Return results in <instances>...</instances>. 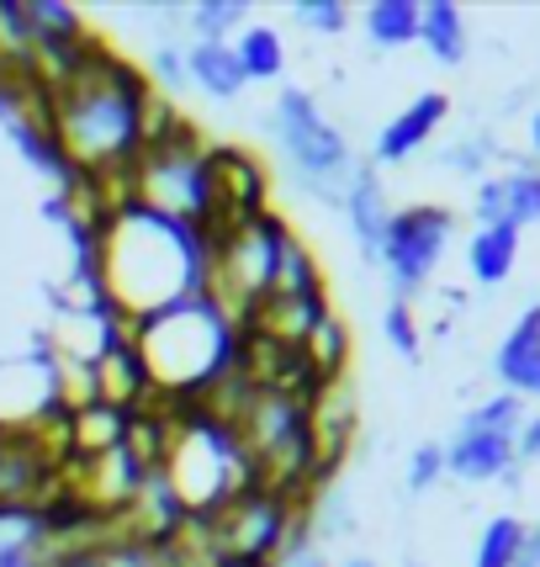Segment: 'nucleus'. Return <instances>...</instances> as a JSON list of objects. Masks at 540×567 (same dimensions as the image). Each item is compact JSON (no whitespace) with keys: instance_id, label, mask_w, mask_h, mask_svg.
<instances>
[{"instance_id":"nucleus-12","label":"nucleus","mask_w":540,"mask_h":567,"mask_svg":"<svg viewBox=\"0 0 540 567\" xmlns=\"http://www.w3.org/2000/svg\"><path fill=\"white\" fill-rule=\"evenodd\" d=\"M186 80H191V91L212 101L245 96V70L228 43H186Z\"/></svg>"},{"instance_id":"nucleus-27","label":"nucleus","mask_w":540,"mask_h":567,"mask_svg":"<svg viewBox=\"0 0 540 567\" xmlns=\"http://www.w3.org/2000/svg\"><path fill=\"white\" fill-rule=\"evenodd\" d=\"M482 159H488V144H461V148L445 154V165H461V171H477Z\"/></svg>"},{"instance_id":"nucleus-1","label":"nucleus","mask_w":540,"mask_h":567,"mask_svg":"<svg viewBox=\"0 0 540 567\" xmlns=\"http://www.w3.org/2000/svg\"><path fill=\"white\" fill-rule=\"evenodd\" d=\"M201 276H207V234L201 228L159 218L138 202L106 213L96 239V281L112 319H123L127 329L159 319V313L201 297Z\"/></svg>"},{"instance_id":"nucleus-20","label":"nucleus","mask_w":540,"mask_h":567,"mask_svg":"<svg viewBox=\"0 0 540 567\" xmlns=\"http://www.w3.org/2000/svg\"><path fill=\"white\" fill-rule=\"evenodd\" d=\"M366 32L376 49H403L418 38V6L414 0H371L366 6Z\"/></svg>"},{"instance_id":"nucleus-7","label":"nucleus","mask_w":540,"mask_h":567,"mask_svg":"<svg viewBox=\"0 0 540 567\" xmlns=\"http://www.w3.org/2000/svg\"><path fill=\"white\" fill-rule=\"evenodd\" d=\"M450 228H456V218H450L445 207H429V202L403 207V213L387 218V234H382L376 260H382V271L393 276L397 302H403L408 292H418V287L435 276L445 245H450Z\"/></svg>"},{"instance_id":"nucleus-26","label":"nucleus","mask_w":540,"mask_h":567,"mask_svg":"<svg viewBox=\"0 0 540 567\" xmlns=\"http://www.w3.org/2000/svg\"><path fill=\"white\" fill-rule=\"evenodd\" d=\"M445 472V445H418L414 462H408V488H429Z\"/></svg>"},{"instance_id":"nucleus-5","label":"nucleus","mask_w":540,"mask_h":567,"mask_svg":"<svg viewBox=\"0 0 540 567\" xmlns=\"http://www.w3.org/2000/svg\"><path fill=\"white\" fill-rule=\"evenodd\" d=\"M292 223L260 213V218L222 228L207 239V276H201V297L218 308L233 329H245L249 313L266 302L270 276H276V255L287 245Z\"/></svg>"},{"instance_id":"nucleus-29","label":"nucleus","mask_w":540,"mask_h":567,"mask_svg":"<svg viewBox=\"0 0 540 567\" xmlns=\"http://www.w3.org/2000/svg\"><path fill=\"white\" fill-rule=\"evenodd\" d=\"M515 567H540V525L525 530V546H519V563Z\"/></svg>"},{"instance_id":"nucleus-19","label":"nucleus","mask_w":540,"mask_h":567,"mask_svg":"<svg viewBox=\"0 0 540 567\" xmlns=\"http://www.w3.org/2000/svg\"><path fill=\"white\" fill-rule=\"evenodd\" d=\"M186 27H191V43H233L239 27H249V6L245 0H197L186 6Z\"/></svg>"},{"instance_id":"nucleus-3","label":"nucleus","mask_w":540,"mask_h":567,"mask_svg":"<svg viewBox=\"0 0 540 567\" xmlns=\"http://www.w3.org/2000/svg\"><path fill=\"white\" fill-rule=\"evenodd\" d=\"M127 340L138 350L148 382H154V398L165 393L175 403H197L239 355V329L222 319L207 297H191L159 319L133 323Z\"/></svg>"},{"instance_id":"nucleus-13","label":"nucleus","mask_w":540,"mask_h":567,"mask_svg":"<svg viewBox=\"0 0 540 567\" xmlns=\"http://www.w3.org/2000/svg\"><path fill=\"white\" fill-rule=\"evenodd\" d=\"M515 462V435H456L445 445V472L467 477V483H488L498 472H509Z\"/></svg>"},{"instance_id":"nucleus-23","label":"nucleus","mask_w":540,"mask_h":567,"mask_svg":"<svg viewBox=\"0 0 540 567\" xmlns=\"http://www.w3.org/2000/svg\"><path fill=\"white\" fill-rule=\"evenodd\" d=\"M148 85L154 91H165V96H180V91H191V80H186V49L180 43H159V49L148 53Z\"/></svg>"},{"instance_id":"nucleus-21","label":"nucleus","mask_w":540,"mask_h":567,"mask_svg":"<svg viewBox=\"0 0 540 567\" xmlns=\"http://www.w3.org/2000/svg\"><path fill=\"white\" fill-rule=\"evenodd\" d=\"M519 546H525V525L515 515H498L477 542V567H515Z\"/></svg>"},{"instance_id":"nucleus-16","label":"nucleus","mask_w":540,"mask_h":567,"mask_svg":"<svg viewBox=\"0 0 540 567\" xmlns=\"http://www.w3.org/2000/svg\"><path fill=\"white\" fill-rule=\"evenodd\" d=\"M266 297H329L313 249L302 245L297 234H287V245H281V255H276V276H270Z\"/></svg>"},{"instance_id":"nucleus-6","label":"nucleus","mask_w":540,"mask_h":567,"mask_svg":"<svg viewBox=\"0 0 540 567\" xmlns=\"http://www.w3.org/2000/svg\"><path fill=\"white\" fill-rule=\"evenodd\" d=\"M127 202H138L159 218L191 223L207 234V213H212V171H207V144L201 133H180L170 144L144 148L127 165Z\"/></svg>"},{"instance_id":"nucleus-31","label":"nucleus","mask_w":540,"mask_h":567,"mask_svg":"<svg viewBox=\"0 0 540 567\" xmlns=\"http://www.w3.org/2000/svg\"><path fill=\"white\" fill-rule=\"evenodd\" d=\"M340 567H376L371 557H350V563H340Z\"/></svg>"},{"instance_id":"nucleus-17","label":"nucleus","mask_w":540,"mask_h":567,"mask_svg":"<svg viewBox=\"0 0 540 567\" xmlns=\"http://www.w3.org/2000/svg\"><path fill=\"white\" fill-rule=\"evenodd\" d=\"M467 260H471V276H477V281H488V287L492 281H503L519 260V228H509V223L477 228V234H471Z\"/></svg>"},{"instance_id":"nucleus-10","label":"nucleus","mask_w":540,"mask_h":567,"mask_svg":"<svg viewBox=\"0 0 540 567\" xmlns=\"http://www.w3.org/2000/svg\"><path fill=\"white\" fill-rule=\"evenodd\" d=\"M477 218H482V228H492V223H509V228L540 223V171H515L482 181L477 186Z\"/></svg>"},{"instance_id":"nucleus-18","label":"nucleus","mask_w":540,"mask_h":567,"mask_svg":"<svg viewBox=\"0 0 540 567\" xmlns=\"http://www.w3.org/2000/svg\"><path fill=\"white\" fill-rule=\"evenodd\" d=\"M498 377L515 388V398L536 393L540 398V334L530 329H509V340L498 346Z\"/></svg>"},{"instance_id":"nucleus-8","label":"nucleus","mask_w":540,"mask_h":567,"mask_svg":"<svg viewBox=\"0 0 540 567\" xmlns=\"http://www.w3.org/2000/svg\"><path fill=\"white\" fill-rule=\"evenodd\" d=\"M207 171H212V213H207V239L222 228H239V223L270 213L266 207V165L239 144H207Z\"/></svg>"},{"instance_id":"nucleus-25","label":"nucleus","mask_w":540,"mask_h":567,"mask_svg":"<svg viewBox=\"0 0 540 567\" xmlns=\"http://www.w3.org/2000/svg\"><path fill=\"white\" fill-rule=\"evenodd\" d=\"M382 329H387V340L397 346V355H408L414 361L418 355V323H414V308L408 302H387V313H382Z\"/></svg>"},{"instance_id":"nucleus-24","label":"nucleus","mask_w":540,"mask_h":567,"mask_svg":"<svg viewBox=\"0 0 540 567\" xmlns=\"http://www.w3.org/2000/svg\"><path fill=\"white\" fill-rule=\"evenodd\" d=\"M292 17L308 32H323V38H340L344 27H350V6H340V0H297Z\"/></svg>"},{"instance_id":"nucleus-32","label":"nucleus","mask_w":540,"mask_h":567,"mask_svg":"<svg viewBox=\"0 0 540 567\" xmlns=\"http://www.w3.org/2000/svg\"><path fill=\"white\" fill-rule=\"evenodd\" d=\"M530 138H536V148H540V117H536V123H530Z\"/></svg>"},{"instance_id":"nucleus-14","label":"nucleus","mask_w":540,"mask_h":567,"mask_svg":"<svg viewBox=\"0 0 540 567\" xmlns=\"http://www.w3.org/2000/svg\"><path fill=\"white\" fill-rule=\"evenodd\" d=\"M228 49H233L239 70H245V85H266V80H281V70H287V43H281V32H276L270 22L239 27V38H233Z\"/></svg>"},{"instance_id":"nucleus-30","label":"nucleus","mask_w":540,"mask_h":567,"mask_svg":"<svg viewBox=\"0 0 540 567\" xmlns=\"http://www.w3.org/2000/svg\"><path fill=\"white\" fill-rule=\"evenodd\" d=\"M519 329H530V334H540V302L530 308V313H525V319H519Z\"/></svg>"},{"instance_id":"nucleus-15","label":"nucleus","mask_w":540,"mask_h":567,"mask_svg":"<svg viewBox=\"0 0 540 567\" xmlns=\"http://www.w3.org/2000/svg\"><path fill=\"white\" fill-rule=\"evenodd\" d=\"M418 43L435 53L440 64H461V59H467V22H461V6H450V0L418 6Z\"/></svg>"},{"instance_id":"nucleus-2","label":"nucleus","mask_w":540,"mask_h":567,"mask_svg":"<svg viewBox=\"0 0 540 567\" xmlns=\"http://www.w3.org/2000/svg\"><path fill=\"white\" fill-rule=\"evenodd\" d=\"M148 91H154L148 74L101 38H91L80 59L53 80V138L85 181L123 175L138 159V117H144Z\"/></svg>"},{"instance_id":"nucleus-28","label":"nucleus","mask_w":540,"mask_h":567,"mask_svg":"<svg viewBox=\"0 0 540 567\" xmlns=\"http://www.w3.org/2000/svg\"><path fill=\"white\" fill-rule=\"evenodd\" d=\"M515 456H540V420L525 424V435L515 441Z\"/></svg>"},{"instance_id":"nucleus-4","label":"nucleus","mask_w":540,"mask_h":567,"mask_svg":"<svg viewBox=\"0 0 540 567\" xmlns=\"http://www.w3.org/2000/svg\"><path fill=\"white\" fill-rule=\"evenodd\" d=\"M270 133H276V144H281L287 165H292L297 192L323 202V207H344L350 175H355V154H350V138L340 133V123H334L302 85L276 91Z\"/></svg>"},{"instance_id":"nucleus-22","label":"nucleus","mask_w":540,"mask_h":567,"mask_svg":"<svg viewBox=\"0 0 540 567\" xmlns=\"http://www.w3.org/2000/svg\"><path fill=\"white\" fill-rule=\"evenodd\" d=\"M519 420H525V403H519L515 393H498V398H488L482 409H471L467 420H461V430H467V435H515Z\"/></svg>"},{"instance_id":"nucleus-11","label":"nucleus","mask_w":540,"mask_h":567,"mask_svg":"<svg viewBox=\"0 0 540 567\" xmlns=\"http://www.w3.org/2000/svg\"><path fill=\"white\" fill-rule=\"evenodd\" d=\"M344 213H350V234H355V245H361L371 260H376V249H382V234H387V218H393V207H387V192H382V181H376L366 165H355V175H350V192H344Z\"/></svg>"},{"instance_id":"nucleus-9","label":"nucleus","mask_w":540,"mask_h":567,"mask_svg":"<svg viewBox=\"0 0 540 567\" xmlns=\"http://www.w3.org/2000/svg\"><path fill=\"white\" fill-rule=\"evenodd\" d=\"M445 112H450V101L440 96V91H424V96H414L403 112H397L393 123L376 133V144H371V154L382 159V165H397V159H408V154H418V148L429 144V133H440Z\"/></svg>"}]
</instances>
